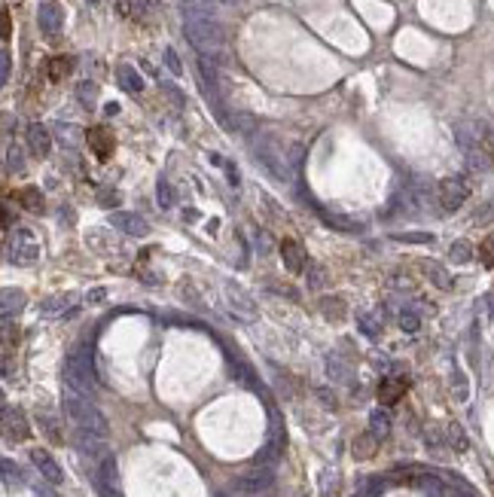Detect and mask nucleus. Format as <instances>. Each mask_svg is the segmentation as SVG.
Masks as SVG:
<instances>
[{
    "label": "nucleus",
    "mask_w": 494,
    "mask_h": 497,
    "mask_svg": "<svg viewBox=\"0 0 494 497\" xmlns=\"http://www.w3.org/2000/svg\"><path fill=\"white\" fill-rule=\"evenodd\" d=\"M454 141H458V147L473 171H491L494 168V137L485 122L479 119L458 122L454 125Z\"/></svg>",
    "instance_id": "f257e3e1"
},
{
    "label": "nucleus",
    "mask_w": 494,
    "mask_h": 497,
    "mask_svg": "<svg viewBox=\"0 0 494 497\" xmlns=\"http://www.w3.org/2000/svg\"><path fill=\"white\" fill-rule=\"evenodd\" d=\"M183 34L187 40L196 46V52L202 58L220 61L226 55V34L214 19H205V15H183Z\"/></svg>",
    "instance_id": "f03ea898"
},
{
    "label": "nucleus",
    "mask_w": 494,
    "mask_h": 497,
    "mask_svg": "<svg viewBox=\"0 0 494 497\" xmlns=\"http://www.w3.org/2000/svg\"><path fill=\"white\" fill-rule=\"evenodd\" d=\"M61 406H65L67 418L80 427V430H89V433H98V437L107 439V433H110V424H107V415L101 409L95 406V403L89 400V396H80L76 391L67 387V394L61 396Z\"/></svg>",
    "instance_id": "7ed1b4c3"
},
{
    "label": "nucleus",
    "mask_w": 494,
    "mask_h": 497,
    "mask_svg": "<svg viewBox=\"0 0 494 497\" xmlns=\"http://www.w3.org/2000/svg\"><path fill=\"white\" fill-rule=\"evenodd\" d=\"M65 381H67V387H71V391H76L80 396H89V400H92L98 378H95V369H92V354H89L86 345L74 348L71 354H67V360H65Z\"/></svg>",
    "instance_id": "20e7f679"
},
{
    "label": "nucleus",
    "mask_w": 494,
    "mask_h": 497,
    "mask_svg": "<svg viewBox=\"0 0 494 497\" xmlns=\"http://www.w3.org/2000/svg\"><path fill=\"white\" fill-rule=\"evenodd\" d=\"M250 147H253V156H257V162H259L262 168H269V171H272L278 180H290V177H293L287 159H284V152L275 147V141H269V137H259V141H253Z\"/></svg>",
    "instance_id": "39448f33"
},
{
    "label": "nucleus",
    "mask_w": 494,
    "mask_h": 497,
    "mask_svg": "<svg viewBox=\"0 0 494 497\" xmlns=\"http://www.w3.org/2000/svg\"><path fill=\"white\" fill-rule=\"evenodd\" d=\"M223 299H226L229 315L238 317V320H244V324H253V320L259 317V311H257V302H253V296H250V293H244L241 287L229 284L226 290H223Z\"/></svg>",
    "instance_id": "423d86ee"
},
{
    "label": "nucleus",
    "mask_w": 494,
    "mask_h": 497,
    "mask_svg": "<svg viewBox=\"0 0 494 497\" xmlns=\"http://www.w3.org/2000/svg\"><path fill=\"white\" fill-rule=\"evenodd\" d=\"M40 259V244H37L34 232L28 229H19L10 241V263L15 265H34Z\"/></svg>",
    "instance_id": "0eeeda50"
},
{
    "label": "nucleus",
    "mask_w": 494,
    "mask_h": 497,
    "mask_svg": "<svg viewBox=\"0 0 494 497\" xmlns=\"http://www.w3.org/2000/svg\"><path fill=\"white\" fill-rule=\"evenodd\" d=\"M436 198H439V208L443 211H458L470 198V183L464 177H445L436 186Z\"/></svg>",
    "instance_id": "6e6552de"
},
{
    "label": "nucleus",
    "mask_w": 494,
    "mask_h": 497,
    "mask_svg": "<svg viewBox=\"0 0 494 497\" xmlns=\"http://www.w3.org/2000/svg\"><path fill=\"white\" fill-rule=\"evenodd\" d=\"M74 446H76V452L83 457H89L92 464H104L107 457H110V452H107V439L98 437V433L80 430V427H76V433H74Z\"/></svg>",
    "instance_id": "1a4fd4ad"
},
{
    "label": "nucleus",
    "mask_w": 494,
    "mask_h": 497,
    "mask_svg": "<svg viewBox=\"0 0 494 497\" xmlns=\"http://www.w3.org/2000/svg\"><path fill=\"white\" fill-rule=\"evenodd\" d=\"M272 485H275V473H272V467H262V464H257V467L247 470L244 476L238 479V491L241 494H262Z\"/></svg>",
    "instance_id": "9d476101"
},
{
    "label": "nucleus",
    "mask_w": 494,
    "mask_h": 497,
    "mask_svg": "<svg viewBox=\"0 0 494 497\" xmlns=\"http://www.w3.org/2000/svg\"><path fill=\"white\" fill-rule=\"evenodd\" d=\"M76 305H80V296L76 293H56V296H46L40 302V315L43 317H65V315H74Z\"/></svg>",
    "instance_id": "9b49d317"
},
{
    "label": "nucleus",
    "mask_w": 494,
    "mask_h": 497,
    "mask_svg": "<svg viewBox=\"0 0 494 497\" xmlns=\"http://www.w3.org/2000/svg\"><path fill=\"white\" fill-rule=\"evenodd\" d=\"M31 464L40 470V476L46 479V482H52V485L65 482V470L58 467V461L46 452V448H31Z\"/></svg>",
    "instance_id": "f8f14e48"
},
{
    "label": "nucleus",
    "mask_w": 494,
    "mask_h": 497,
    "mask_svg": "<svg viewBox=\"0 0 494 497\" xmlns=\"http://www.w3.org/2000/svg\"><path fill=\"white\" fill-rule=\"evenodd\" d=\"M3 437L6 442H25L31 437V427H28V418L22 409H6L3 415Z\"/></svg>",
    "instance_id": "ddd939ff"
},
{
    "label": "nucleus",
    "mask_w": 494,
    "mask_h": 497,
    "mask_svg": "<svg viewBox=\"0 0 494 497\" xmlns=\"http://www.w3.org/2000/svg\"><path fill=\"white\" fill-rule=\"evenodd\" d=\"M110 226L113 229H119L122 235H146L150 232V223H146L144 217H137V213H131V211H117V213H110Z\"/></svg>",
    "instance_id": "4468645a"
},
{
    "label": "nucleus",
    "mask_w": 494,
    "mask_h": 497,
    "mask_svg": "<svg viewBox=\"0 0 494 497\" xmlns=\"http://www.w3.org/2000/svg\"><path fill=\"white\" fill-rule=\"evenodd\" d=\"M28 147L34 156H49V150H52V134H49V128L40 125V122H34V125H28Z\"/></svg>",
    "instance_id": "2eb2a0df"
},
{
    "label": "nucleus",
    "mask_w": 494,
    "mask_h": 497,
    "mask_svg": "<svg viewBox=\"0 0 494 497\" xmlns=\"http://www.w3.org/2000/svg\"><path fill=\"white\" fill-rule=\"evenodd\" d=\"M37 25H40L43 34H49V37H56L61 25H65V19H61V10L56 3H43L40 6V12H37Z\"/></svg>",
    "instance_id": "dca6fc26"
},
{
    "label": "nucleus",
    "mask_w": 494,
    "mask_h": 497,
    "mask_svg": "<svg viewBox=\"0 0 494 497\" xmlns=\"http://www.w3.org/2000/svg\"><path fill=\"white\" fill-rule=\"evenodd\" d=\"M281 256H284V265H287L290 272H305L308 269V256H305V250L299 241H284Z\"/></svg>",
    "instance_id": "f3484780"
},
{
    "label": "nucleus",
    "mask_w": 494,
    "mask_h": 497,
    "mask_svg": "<svg viewBox=\"0 0 494 497\" xmlns=\"http://www.w3.org/2000/svg\"><path fill=\"white\" fill-rule=\"evenodd\" d=\"M409 381L406 378H388L382 381V387H378V400H382V406H393V403L400 400V396L406 394Z\"/></svg>",
    "instance_id": "a211bd4d"
},
{
    "label": "nucleus",
    "mask_w": 494,
    "mask_h": 497,
    "mask_svg": "<svg viewBox=\"0 0 494 497\" xmlns=\"http://www.w3.org/2000/svg\"><path fill=\"white\" fill-rule=\"evenodd\" d=\"M351 452H354V457H357V461H369V457H375V452H378V437H375L373 430L360 433V437L351 442Z\"/></svg>",
    "instance_id": "6ab92c4d"
},
{
    "label": "nucleus",
    "mask_w": 494,
    "mask_h": 497,
    "mask_svg": "<svg viewBox=\"0 0 494 497\" xmlns=\"http://www.w3.org/2000/svg\"><path fill=\"white\" fill-rule=\"evenodd\" d=\"M56 137L61 141V147L76 150L83 143V137H86V132H83L80 125H74V122H58V125H56Z\"/></svg>",
    "instance_id": "aec40b11"
},
{
    "label": "nucleus",
    "mask_w": 494,
    "mask_h": 497,
    "mask_svg": "<svg viewBox=\"0 0 494 497\" xmlns=\"http://www.w3.org/2000/svg\"><path fill=\"white\" fill-rule=\"evenodd\" d=\"M117 80H119V86L126 89L128 95H141V91H144L141 73H137L131 64H119V67H117Z\"/></svg>",
    "instance_id": "412c9836"
},
{
    "label": "nucleus",
    "mask_w": 494,
    "mask_h": 497,
    "mask_svg": "<svg viewBox=\"0 0 494 497\" xmlns=\"http://www.w3.org/2000/svg\"><path fill=\"white\" fill-rule=\"evenodd\" d=\"M327 376L333 378V381H339V385H351L354 369H351V366L345 363L339 354H330V357H327Z\"/></svg>",
    "instance_id": "4be33fe9"
},
{
    "label": "nucleus",
    "mask_w": 494,
    "mask_h": 497,
    "mask_svg": "<svg viewBox=\"0 0 494 497\" xmlns=\"http://www.w3.org/2000/svg\"><path fill=\"white\" fill-rule=\"evenodd\" d=\"M0 308H3V317H12L25 308V293L22 290H12V287H3L0 293Z\"/></svg>",
    "instance_id": "5701e85b"
},
{
    "label": "nucleus",
    "mask_w": 494,
    "mask_h": 497,
    "mask_svg": "<svg viewBox=\"0 0 494 497\" xmlns=\"http://www.w3.org/2000/svg\"><path fill=\"white\" fill-rule=\"evenodd\" d=\"M357 326H360V333H366L369 339H375V335L382 333V317H378L375 311L360 308V311H357Z\"/></svg>",
    "instance_id": "b1692460"
},
{
    "label": "nucleus",
    "mask_w": 494,
    "mask_h": 497,
    "mask_svg": "<svg viewBox=\"0 0 494 497\" xmlns=\"http://www.w3.org/2000/svg\"><path fill=\"white\" fill-rule=\"evenodd\" d=\"M180 3H183V12L187 15H205V19H211L220 0H180Z\"/></svg>",
    "instance_id": "393cba45"
},
{
    "label": "nucleus",
    "mask_w": 494,
    "mask_h": 497,
    "mask_svg": "<svg viewBox=\"0 0 494 497\" xmlns=\"http://www.w3.org/2000/svg\"><path fill=\"white\" fill-rule=\"evenodd\" d=\"M89 143H92V150L98 152V159H107L110 156V150H113V137L104 132V128H95V132L89 134Z\"/></svg>",
    "instance_id": "a878e982"
},
{
    "label": "nucleus",
    "mask_w": 494,
    "mask_h": 497,
    "mask_svg": "<svg viewBox=\"0 0 494 497\" xmlns=\"http://www.w3.org/2000/svg\"><path fill=\"white\" fill-rule=\"evenodd\" d=\"M369 430H373L378 439H384V437H388V433H391V415H388V412L375 409L373 415H369Z\"/></svg>",
    "instance_id": "bb28decb"
},
{
    "label": "nucleus",
    "mask_w": 494,
    "mask_h": 497,
    "mask_svg": "<svg viewBox=\"0 0 494 497\" xmlns=\"http://www.w3.org/2000/svg\"><path fill=\"white\" fill-rule=\"evenodd\" d=\"M323 223L333 226V229H339V232H357V229H360L357 220L345 217V213H323Z\"/></svg>",
    "instance_id": "cd10ccee"
},
{
    "label": "nucleus",
    "mask_w": 494,
    "mask_h": 497,
    "mask_svg": "<svg viewBox=\"0 0 494 497\" xmlns=\"http://www.w3.org/2000/svg\"><path fill=\"white\" fill-rule=\"evenodd\" d=\"M321 308H323V317L327 320H342L345 317V302L342 299H333V296H323L321 299Z\"/></svg>",
    "instance_id": "c85d7f7f"
},
{
    "label": "nucleus",
    "mask_w": 494,
    "mask_h": 497,
    "mask_svg": "<svg viewBox=\"0 0 494 497\" xmlns=\"http://www.w3.org/2000/svg\"><path fill=\"white\" fill-rule=\"evenodd\" d=\"M37 421H40V430H43L52 442H65V433H61L58 418H52V415H37Z\"/></svg>",
    "instance_id": "c756f323"
},
{
    "label": "nucleus",
    "mask_w": 494,
    "mask_h": 497,
    "mask_svg": "<svg viewBox=\"0 0 494 497\" xmlns=\"http://www.w3.org/2000/svg\"><path fill=\"white\" fill-rule=\"evenodd\" d=\"M156 202L162 204V211L174 208L177 195H174V186H171V183H168V180H159V183H156Z\"/></svg>",
    "instance_id": "7c9ffc66"
},
{
    "label": "nucleus",
    "mask_w": 494,
    "mask_h": 497,
    "mask_svg": "<svg viewBox=\"0 0 494 497\" xmlns=\"http://www.w3.org/2000/svg\"><path fill=\"white\" fill-rule=\"evenodd\" d=\"M305 281H308V287H312V290H321L323 284H327V269H323L321 263H308Z\"/></svg>",
    "instance_id": "2f4dec72"
},
{
    "label": "nucleus",
    "mask_w": 494,
    "mask_h": 497,
    "mask_svg": "<svg viewBox=\"0 0 494 497\" xmlns=\"http://www.w3.org/2000/svg\"><path fill=\"white\" fill-rule=\"evenodd\" d=\"M76 98H80L83 107H95V101H98V86H95V82H89V80H83L80 86H76Z\"/></svg>",
    "instance_id": "473e14b6"
},
{
    "label": "nucleus",
    "mask_w": 494,
    "mask_h": 497,
    "mask_svg": "<svg viewBox=\"0 0 494 497\" xmlns=\"http://www.w3.org/2000/svg\"><path fill=\"white\" fill-rule=\"evenodd\" d=\"M229 128H235V132H241V134H250V132H257V119H253L250 113H235V116L229 119Z\"/></svg>",
    "instance_id": "72a5a7b5"
},
{
    "label": "nucleus",
    "mask_w": 494,
    "mask_h": 497,
    "mask_svg": "<svg viewBox=\"0 0 494 497\" xmlns=\"http://www.w3.org/2000/svg\"><path fill=\"white\" fill-rule=\"evenodd\" d=\"M424 272H427L430 278L436 281V287H443V290H449V287H452V278H449V272H445L443 265H436V263H427V265H424Z\"/></svg>",
    "instance_id": "f704fd0d"
},
{
    "label": "nucleus",
    "mask_w": 494,
    "mask_h": 497,
    "mask_svg": "<svg viewBox=\"0 0 494 497\" xmlns=\"http://www.w3.org/2000/svg\"><path fill=\"white\" fill-rule=\"evenodd\" d=\"M449 256L454 259V263H470V259H473V247H470V241H454Z\"/></svg>",
    "instance_id": "c9c22d12"
},
{
    "label": "nucleus",
    "mask_w": 494,
    "mask_h": 497,
    "mask_svg": "<svg viewBox=\"0 0 494 497\" xmlns=\"http://www.w3.org/2000/svg\"><path fill=\"white\" fill-rule=\"evenodd\" d=\"M445 437H449L452 448H458V452H464V448H467V433L461 430L458 424H449V430H445Z\"/></svg>",
    "instance_id": "e433bc0d"
},
{
    "label": "nucleus",
    "mask_w": 494,
    "mask_h": 497,
    "mask_svg": "<svg viewBox=\"0 0 494 497\" xmlns=\"http://www.w3.org/2000/svg\"><path fill=\"white\" fill-rule=\"evenodd\" d=\"M479 259H482V265H488V269L494 265V232L482 241V247H479Z\"/></svg>",
    "instance_id": "4c0bfd02"
},
{
    "label": "nucleus",
    "mask_w": 494,
    "mask_h": 497,
    "mask_svg": "<svg viewBox=\"0 0 494 497\" xmlns=\"http://www.w3.org/2000/svg\"><path fill=\"white\" fill-rule=\"evenodd\" d=\"M6 168H10V171H22V168H25L19 147H10V150H6Z\"/></svg>",
    "instance_id": "58836bf2"
},
{
    "label": "nucleus",
    "mask_w": 494,
    "mask_h": 497,
    "mask_svg": "<svg viewBox=\"0 0 494 497\" xmlns=\"http://www.w3.org/2000/svg\"><path fill=\"white\" fill-rule=\"evenodd\" d=\"M400 326H403L406 333H415L421 326V320H418V315H415V311H403V315H400Z\"/></svg>",
    "instance_id": "ea45409f"
},
{
    "label": "nucleus",
    "mask_w": 494,
    "mask_h": 497,
    "mask_svg": "<svg viewBox=\"0 0 494 497\" xmlns=\"http://www.w3.org/2000/svg\"><path fill=\"white\" fill-rule=\"evenodd\" d=\"M165 64H168V71H171L174 76H180V73H183V64H180V58H177V52L171 49V46L165 49Z\"/></svg>",
    "instance_id": "a19ab883"
},
{
    "label": "nucleus",
    "mask_w": 494,
    "mask_h": 497,
    "mask_svg": "<svg viewBox=\"0 0 494 497\" xmlns=\"http://www.w3.org/2000/svg\"><path fill=\"white\" fill-rule=\"evenodd\" d=\"M67 71H71V61H67V58H56V61H52V67H49V76H52V80H61Z\"/></svg>",
    "instance_id": "79ce46f5"
},
{
    "label": "nucleus",
    "mask_w": 494,
    "mask_h": 497,
    "mask_svg": "<svg viewBox=\"0 0 494 497\" xmlns=\"http://www.w3.org/2000/svg\"><path fill=\"white\" fill-rule=\"evenodd\" d=\"M397 241H409V244H430V241H434V235H427V232H409V235H397Z\"/></svg>",
    "instance_id": "37998d69"
},
{
    "label": "nucleus",
    "mask_w": 494,
    "mask_h": 497,
    "mask_svg": "<svg viewBox=\"0 0 494 497\" xmlns=\"http://www.w3.org/2000/svg\"><path fill=\"white\" fill-rule=\"evenodd\" d=\"M22 202H25L28 208H34V211L43 208V198H40V193H37V189H25V193H22Z\"/></svg>",
    "instance_id": "c03bdc74"
},
{
    "label": "nucleus",
    "mask_w": 494,
    "mask_h": 497,
    "mask_svg": "<svg viewBox=\"0 0 494 497\" xmlns=\"http://www.w3.org/2000/svg\"><path fill=\"white\" fill-rule=\"evenodd\" d=\"M10 67H12V61H10V52L3 49V52H0V80H3V82L10 80Z\"/></svg>",
    "instance_id": "a18cd8bd"
},
{
    "label": "nucleus",
    "mask_w": 494,
    "mask_h": 497,
    "mask_svg": "<svg viewBox=\"0 0 494 497\" xmlns=\"http://www.w3.org/2000/svg\"><path fill=\"white\" fill-rule=\"evenodd\" d=\"M162 89H165V91H168V95H171V98H174V104H177V107H187V98H183V95H180V91H177V86H171V82H165V86H162Z\"/></svg>",
    "instance_id": "49530a36"
},
{
    "label": "nucleus",
    "mask_w": 494,
    "mask_h": 497,
    "mask_svg": "<svg viewBox=\"0 0 494 497\" xmlns=\"http://www.w3.org/2000/svg\"><path fill=\"white\" fill-rule=\"evenodd\" d=\"M98 198H101L107 208H110V204H117V202H119V193H113V189H101V195H98Z\"/></svg>",
    "instance_id": "de8ad7c7"
},
{
    "label": "nucleus",
    "mask_w": 494,
    "mask_h": 497,
    "mask_svg": "<svg viewBox=\"0 0 494 497\" xmlns=\"http://www.w3.org/2000/svg\"><path fill=\"white\" fill-rule=\"evenodd\" d=\"M318 396H321V400H323V403H327V409H336V396H333V394H330V391H327V387H318Z\"/></svg>",
    "instance_id": "09e8293b"
},
{
    "label": "nucleus",
    "mask_w": 494,
    "mask_h": 497,
    "mask_svg": "<svg viewBox=\"0 0 494 497\" xmlns=\"http://www.w3.org/2000/svg\"><path fill=\"white\" fill-rule=\"evenodd\" d=\"M3 476H6V482L19 479V470H12V461H3Z\"/></svg>",
    "instance_id": "8fccbe9b"
},
{
    "label": "nucleus",
    "mask_w": 494,
    "mask_h": 497,
    "mask_svg": "<svg viewBox=\"0 0 494 497\" xmlns=\"http://www.w3.org/2000/svg\"><path fill=\"white\" fill-rule=\"evenodd\" d=\"M104 113H107V116H117V113H119V104H107Z\"/></svg>",
    "instance_id": "3c124183"
},
{
    "label": "nucleus",
    "mask_w": 494,
    "mask_h": 497,
    "mask_svg": "<svg viewBox=\"0 0 494 497\" xmlns=\"http://www.w3.org/2000/svg\"><path fill=\"white\" fill-rule=\"evenodd\" d=\"M3 37H10V12H3Z\"/></svg>",
    "instance_id": "603ef678"
},
{
    "label": "nucleus",
    "mask_w": 494,
    "mask_h": 497,
    "mask_svg": "<svg viewBox=\"0 0 494 497\" xmlns=\"http://www.w3.org/2000/svg\"><path fill=\"white\" fill-rule=\"evenodd\" d=\"M89 299H92V302H98V299H104V290H95V293H89Z\"/></svg>",
    "instance_id": "864d4df0"
},
{
    "label": "nucleus",
    "mask_w": 494,
    "mask_h": 497,
    "mask_svg": "<svg viewBox=\"0 0 494 497\" xmlns=\"http://www.w3.org/2000/svg\"><path fill=\"white\" fill-rule=\"evenodd\" d=\"M217 497H223V494H217Z\"/></svg>",
    "instance_id": "5fc2aeb1"
},
{
    "label": "nucleus",
    "mask_w": 494,
    "mask_h": 497,
    "mask_svg": "<svg viewBox=\"0 0 494 497\" xmlns=\"http://www.w3.org/2000/svg\"><path fill=\"white\" fill-rule=\"evenodd\" d=\"M92 3H95V0H92Z\"/></svg>",
    "instance_id": "6e6d98bb"
}]
</instances>
